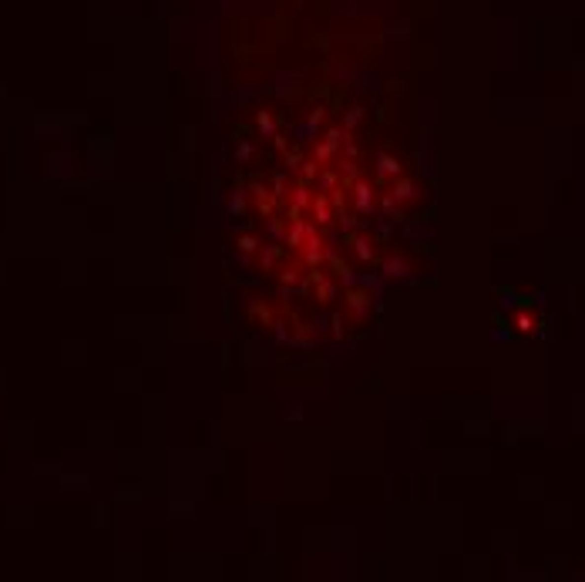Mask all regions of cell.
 Instances as JSON below:
<instances>
[{"label": "cell", "mask_w": 585, "mask_h": 582, "mask_svg": "<svg viewBox=\"0 0 585 582\" xmlns=\"http://www.w3.org/2000/svg\"><path fill=\"white\" fill-rule=\"evenodd\" d=\"M353 192H357V206H360V212H370V209H374V202H370V188H367V185H357Z\"/></svg>", "instance_id": "6da1fadb"}, {"label": "cell", "mask_w": 585, "mask_h": 582, "mask_svg": "<svg viewBox=\"0 0 585 582\" xmlns=\"http://www.w3.org/2000/svg\"><path fill=\"white\" fill-rule=\"evenodd\" d=\"M316 219H320L323 225H330V222H333V212L326 209V199H323V195L316 199Z\"/></svg>", "instance_id": "7a4b0ae2"}, {"label": "cell", "mask_w": 585, "mask_h": 582, "mask_svg": "<svg viewBox=\"0 0 585 582\" xmlns=\"http://www.w3.org/2000/svg\"><path fill=\"white\" fill-rule=\"evenodd\" d=\"M394 195H397V199H414V182H407V179H404V182H397Z\"/></svg>", "instance_id": "3957f363"}, {"label": "cell", "mask_w": 585, "mask_h": 582, "mask_svg": "<svg viewBox=\"0 0 585 582\" xmlns=\"http://www.w3.org/2000/svg\"><path fill=\"white\" fill-rule=\"evenodd\" d=\"M350 243L357 246V253H360V259H367V263H370V259H374V253H370V243H367V239H357V236H353V239H350Z\"/></svg>", "instance_id": "277c9868"}, {"label": "cell", "mask_w": 585, "mask_h": 582, "mask_svg": "<svg viewBox=\"0 0 585 582\" xmlns=\"http://www.w3.org/2000/svg\"><path fill=\"white\" fill-rule=\"evenodd\" d=\"M316 286H320V300H323V303H330L333 296H337V286H333V283L323 280V283H316Z\"/></svg>", "instance_id": "5b68a950"}, {"label": "cell", "mask_w": 585, "mask_h": 582, "mask_svg": "<svg viewBox=\"0 0 585 582\" xmlns=\"http://www.w3.org/2000/svg\"><path fill=\"white\" fill-rule=\"evenodd\" d=\"M380 172H390V175H397V172H400L397 158H390V155H380Z\"/></svg>", "instance_id": "8992f818"}, {"label": "cell", "mask_w": 585, "mask_h": 582, "mask_svg": "<svg viewBox=\"0 0 585 582\" xmlns=\"http://www.w3.org/2000/svg\"><path fill=\"white\" fill-rule=\"evenodd\" d=\"M303 232H306V229H303V222H296V225H293V229H289V236H286V243H289V246H300Z\"/></svg>", "instance_id": "52a82bcc"}, {"label": "cell", "mask_w": 585, "mask_h": 582, "mask_svg": "<svg viewBox=\"0 0 585 582\" xmlns=\"http://www.w3.org/2000/svg\"><path fill=\"white\" fill-rule=\"evenodd\" d=\"M229 212H232V216H239V212H242V188H236V195L229 199Z\"/></svg>", "instance_id": "ba28073f"}, {"label": "cell", "mask_w": 585, "mask_h": 582, "mask_svg": "<svg viewBox=\"0 0 585 582\" xmlns=\"http://www.w3.org/2000/svg\"><path fill=\"white\" fill-rule=\"evenodd\" d=\"M239 246H242V253H252V249H256V239H252V236H245Z\"/></svg>", "instance_id": "9c48e42d"}, {"label": "cell", "mask_w": 585, "mask_h": 582, "mask_svg": "<svg viewBox=\"0 0 585 582\" xmlns=\"http://www.w3.org/2000/svg\"><path fill=\"white\" fill-rule=\"evenodd\" d=\"M259 128H263V132H273V121H269V114H259Z\"/></svg>", "instance_id": "30bf717a"}, {"label": "cell", "mask_w": 585, "mask_h": 582, "mask_svg": "<svg viewBox=\"0 0 585 582\" xmlns=\"http://www.w3.org/2000/svg\"><path fill=\"white\" fill-rule=\"evenodd\" d=\"M323 185L333 188V185H337V175H333V172H326V175H323Z\"/></svg>", "instance_id": "8fae6325"}, {"label": "cell", "mask_w": 585, "mask_h": 582, "mask_svg": "<svg viewBox=\"0 0 585 582\" xmlns=\"http://www.w3.org/2000/svg\"><path fill=\"white\" fill-rule=\"evenodd\" d=\"M286 165H289V169H296V165H300V155H293V151H289V155H286Z\"/></svg>", "instance_id": "7c38bea8"}, {"label": "cell", "mask_w": 585, "mask_h": 582, "mask_svg": "<svg viewBox=\"0 0 585 582\" xmlns=\"http://www.w3.org/2000/svg\"><path fill=\"white\" fill-rule=\"evenodd\" d=\"M236 155H239V158H249V155H252V148H249V145H239V148H236Z\"/></svg>", "instance_id": "4fadbf2b"}]
</instances>
